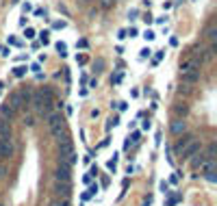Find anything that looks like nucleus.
<instances>
[{
    "instance_id": "nucleus-1",
    "label": "nucleus",
    "mask_w": 217,
    "mask_h": 206,
    "mask_svg": "<svg viewBox=\"0 0 217 206\" xmlns=\"http://www.w3.org/2000/svg\"><path fill=\"white\" fill-rule=\"evenodd\" d=\"M31 104H35V109H37L39 115H48V113H52L50 109H52V104H54V96H52L50 89H42L39 93H35V96L31 98Z\"/></svg>"
},
{
    "instance_id": "nucleus-2",
    "label": "nucleus",
    "mask_w": 217,
    "mask_h": 206,
    "mask_svg": "<svg viewBox=\"0 0 217 206\" xmlns=\"http://www.w3.org/2000/svg\"><path fill=\"white\" fill-rule=\"evenodd\" d=\"M46 126H48L50 137H54V139H61L63 132H65V120H63L61 113H48L46 115Z\"/></svg>"
},
{
    "instance_id": "nucleus-3",
    "label": "nucleus",
    "mask_w": 217,
    "mask_h": 206,
    "mask_svg": "<svg viewBox=\"0 0 217 206\" xmlns=\"http://www.w3.org/2000/svg\"><path fill=\"white\" fill-rule=\"evenodd\" d=\"M59 159L67 161L70 165L76 163V152H74V143H72V139H67V137L61 139V143H59Z\"/></svg>"
},
{
    "instance_id": "nucleus-4",
    "label": "nucleus",
    "mask_w": 217,
    "mask_h": 206,
    "mask_svg": "<svg viewBox=\"0 0 217 206\" xmlns=\"http://www.w3.org/2000/svg\"><path fill=\"white\" fill-rule=\"evenodd\" d=\"M200 67L202 63L193 54H187L185 59H180V74H193V72H200Z\"/></svg>"
},
{
    "instance_id": "nucleus-5",
    "label": "nucleus",
    "mask_w": 217,
    "mask_h": 206,
    "mask_svg": "<svg viewBox=\"0 0 217 206\" xmlns=\"http://www.w3.org/2000/svg\"><path fill=\"white\" fill-rule=\"evenodd\" d=\"M70 176H72V165L63 159H59V165H57V171H54V180L59 182H70Z\"/></svg>"
},
{
    "instance_id": "nucleus-6",
    "label": "nucleus",
    "mask_w": 217,
    "mask_h": 206,
    "mask_svg": "<svg viewBox=\"0 0 217 206\" xmlns=\"http://www.w3.org/2000/svg\"><path fill=\"white\" fill-rule=\"evenodd\" d=\"M13 154H15L13 141L11 139H0V161H9Z\"/></svg>"
},
{
    "instance_id": "nucleus-7",
    "label": "nucleus",
    "mask_w": 217,
    "mask_h": 206,
    "mask_svg": "<svg viewBox=\"0 0 217 206\" xmlns=\"http://www.w3.org/2000/svg\"><path fill=\"white\" fill-rule=\"evenodd\" d=\"M200 150H202V143H200L198 139H193V141H191V143H189V145H187V148H185V150L180 152V159L189 161V159H193V156H195V154H198Z\"/></svg>"
},
{
    "instance_id": "nucleus-8",
    "label": "nucleus",
    "mask_w": 217,
    "mask_h": 206,
    "mask_svg": "<svg viewBox=\"0 0 217 206\" xmlns=\"http://www.w3.org/2000/svg\"><path fill=\"white\" fill-rule=\"evenodd\" d=\"M193 139H195L193 135H187V132H185V135H180V139H178V143L174 145V152H176V154L180 156V152H182V150H185V148H187V145H189V143H191Z\"/></svg>"
},
{
    "instance_id": "nucleus-9",
    "label": "nucleus",
    "mask_w": 217,
    "mask_h": 206,
    "mask_svg": "<svg viewBox=\"0 0 217 206\" xmlns=\"http://www.w3.org/2000/svg\"><path fill=\"white\" fill-rule=\"evenodd\" d=\"M170 130H172L176 137H180V135L187 132V122H185L182 117H176V120L172 122V126H170Z\"/></svg>"
},
{
    "instance_id": "nucleus-10",
    "label": "nucleus",
    "mask_w": 217,
    "mask_h": 206,
    "mask_svg": "<svg viewBox=\"0 0 217 206\" xmlns=\"http://www.w3.org/2000/svg\"><path fill=\"white\" fill-rule=\"evenodd\" d=\"M70 191H72V187H70V182H54V193L59 195V198H67L70 195Z\"/></svg>"
},
{
    "instance_id": "nucleus-11",
    "label": "nucleus",
    "mask_w": 217,
    "mask_h": 206,
    "mask_svg": "<svg viewBox=\"0 0 217 206\" xmlns=\"http://www.w3.org/2000/svg\"><path fill=\"white\" fill-rule=\"evenodd\" d=\"M172 111H174L176 117H182V120H185V115L189 113V104H187V102H176Z\"/></svg>"
},
{
    "instance_id": "nucleus-12",
    "label": "nucleus",
    "mask_w": 217,
    "mask_h": 206,
    "mask_svg": "<svg viewBox=\"0 0 217 206\" xmlns=\"http://www.w3.org/2000/svg\"><path fill=\"white\" fill-rule=\"evenodd\" d=\"M215 159H209V156H206V159H204V161H202V165H200V171H202V174H211V171H215Z\"/></svg>"
},
{
    "instance_id": "nucleus-13",
    "label": "nucleus",
    "mask_w": 217,
    "mask_h": 206,
    "mask_svg": "<svg viewBox=\"0 0 217 206\" xmlns=\"http://www.w3.org/2000/svg\"><path fill=\"white\" fill-rule=\"evenodd\" d=\"M0 139H11V124L0 120Z\"/></svg>"
},
{
    "instance_id": "nucleus-14",
    "label": "nucleus",
    "mask_w": 217,
    "mask_h": 206,
    "mask_svg": "<svg viewBox=\"0 0 217 206\" xmlns=\"http://www.w3.org/2000/svg\"><path fill=\"white\" fill-rule=\"evenodd\" d=\"M180 78L185 85H195V82L200 81V72H193V74H180Z\"/></svg>"
},
{
    "instance_id": "nucleus-15",
    "label": "nucleus",
    "mask_w": 217,
    "mask_h": 206,
    "mask_svg": "<svg viewBox=\"0 0 217 206\" xmlns=\"http://www.w3.org/2000/svg\"><path fill=\"white\" fill-rule=\"evenodd\" d=\"M26 72H28V67H26V65H17V67H13V76H15V78L26 76Z\"/></svg>"
},
{
    "instance_id": "nucleus-16",
    "label": "nucleus",
    "mask_w": 217,
    "mask_h": 206,
    "mask_svg": "<svg viewBox=\"0 0 217 206\" xmlns=\"http://www.w3.org/2000/svg\"><path fill=\"white\" fill-rule=\"evenodd\" d=\"M54 48H57V52H59L61 56H65V54H67V43H65V41H57V43H54Z\"/></svg>"
},
{
    "instance_id": "nucleus-17",
    "label": "nucleus",
    "mask_w": 217,
    "mask_h": 206,
    "mask_svg": "<svg viewBox=\"0 0 217 206\" xmlns=\"http://www.w3.org/2000/svg\"><path fill=\"white\" fill-rule=\"evenodd\" d=\"M195 156H198V159H189V161H191V167H200V165H202V161L206 159V154H202V152H198Z\"/></svg>"
},
{
    "instance_id": "nucleus-18",
    "label": "nucleus",
    "mask_w": 217,
    "mask_h": 206,
    "mask_svg": "<svg viewBox=\"0 0 217 206\" xmlns=\"http://www.w3.org/2000/svg\"><path fill=\"white\" fill-rule=\"evenodd\" d=\"M113 4H115V0H100V9H104V11L113 9Z\"/></svg>"
},
{
    "instance_id": "nucleus-19",
    "label": "nucleus",
    "mask_w": 217,
    "mask_h": 206,
    "mask_svg": "<svg viewBox=\"0 0 217 206\" xmlns=\"http://www.w3.org/2000/svg\"><path fill=\"white\" fill-rule=\"evenodd\" d=\"M24 126H26V128H33V126H35V117H33V115H24Z\"/></svg>"
},
{
    "instance_id": "nucleus-20",
    "label": "nucleus",
    "mask_w": 217,
    "mask_h": 206,
    "mask_svg": "<svg viewBox=\"0 0 217 206\" xmlns=\"http://www.w3.org/2000/svg\"><path fill=\"white\" fill-rule=\"evenodd\" d=\"M0 113H2V117H9V120L13 117V109H11V106H2Z\"/></svg>"
},
{
    "instance_id": "nucleus-21",
    "label": "nucleus",
    "mask_w": 217,
    "mask_h": 206,
    "mask_svg": "<svg viewBox=\"0 0 217 206\" xmlns=\"http://www.w3.org/2000/svg\"><path fill=\"white\" fill-rule=\"evenodd\" d=\"M50 206H70V200H67V198H63V200L59 198V200H54V202H50Z\"/></svg>"
},
{
    "instance_id": "nucleus-22",
    "label": "nucleus",
    "mask_w": 217,
    "mask_h": 206,
    "mask_svg": "<svg viewBox=\"0 0 217 206\" xmlns=\"http://www.w3.org/2000/svg\"><path fill=\"white\" fill-rule=\"evenodd\" d=\"M35 35H37V33H35V28L26 26V31H24V37H26V39H35Z\"/></svg>"
},
{
    "instance_id": "nucleus-23",
    "label": "nucleus",
    "mask_w": 217,
    "mask_h": 206,
    "mask_svg": "<svg viewBox=\"0 0 217 206\" xmlns=\"http://www.w3.org/2000/svg\"><path fill=\"white\" fill-rule=\"evenodd\" d=\"M102 67H104V61H102V59H96V61H93V70H96V72H102Z\"/></svg>"
},
{
    "instance_id": "nucleus-24",
    "label": "nucleus",
    "mask_w": 217,
    "mask_h": 206,
    "mask_svg": "<svg viewBox=\"0 0 217 206\" xmlns=\"http://www.w3.org/2000/svg\"><path fill=\"white\" fill-rule=\"evenodd\" d=\"M154 37H156V35H154V31H150V28H148V31L143 33V39H145V41H152Z\"/></svg>"
},
{
    "instance_id": "nucleus-25",
    "label": "nucleus",
    "mask_w": 217,
    "mask_h": 206,
    "mask_svg": "<svg viewBox=\"0 0 217 206\" xmlns=\"http://www.w3.org/2000/svg\"><path fill=\"white\" fill-rule=\"evenodd\" d=\"M150 54H152V50H150V48H143V50H141V54H139V59L143 61V59H148Z\"/></svg>"
},
{
    "instance_id": "nucleus-26",
    "label": "nucleus",
    "mask_w": 217,
    "mask_h": 206,
    "mask_svg": "<svg viewBox=\"0 0 217 206\" xmlns=\"http://www.w3.org/2000/svg\"><path fill=\"white\" fill-rule=\"evenodd\" d=\"M87 61H89V59H87V54H78V56H76V63H78V65H85Z\"/></svg>"
},
{
    "instance_id": "nucleus-27",
    "label": "nucleus",
    "mask_w": 217,
    "mask_h": 206,
    "mask_svg": "<svg viewBox=\"0 0 217 206\" xmlns=\"http://www.w3.org/2000/svg\"><path fill=\"white\" fill-rule=\"evenodd\" d=\"M163 54H165V52H156V54H154V59H152V65H159V61L163 59Z\"/></svg>"
},
{
    "instance_id": "nucleus-28",
    "label": "nucleus",
    "mask_w": 217,
    "mask_h": 206,
    "mask_svg": "<svg viewBox=\"0 0 217 206\" xmlns=\"http://www.w3.org/2000/svg\"><path fill=\"white\" fill-rule=\"evenodd\" d=\"M39 35H42V43H43V46H46V43H50V37H48L50 33H48V31H43V33H39Z\"/></svg>"
},
{
    "instance_id": "nucleus-29",
    "label": "nucleus",
    "mask_w": 217,
    "mask_h": 206,
    "mask_svg": "<svg viewBox=\"0 0 217 206\" xmlns=\"http://www.w3.org/2000/svg\"><path fill=\"white\" fill-rule=\"evenodd\" d=\"M98 191H100V187H98V184H91V187H89V193H87V195H96Z\"/></svg>"
},
{
    "instance_id": "nucleus-30",
    "label": "nucleus",
    "mask_w": 217,
    "mask_h": 206,
    "mask_svg": "<svg viewBox=\"0 0 217 206\" xmlns=\"http://www.w3.org/2000/svg\"><path fill=\"white\" fill-rule=\"evenodd\" d=\"M204 176H206V180H209V182H215V180H217L215 171H211V174H204Z\"/></svg>"
},
{
    "instance_id": "nucleus-31",
    "label": "nucleus",
    "mask_w": 217,
    "mask_h": 206,
    "mask_svg": "<svg viewBox=\"0 0 217 206\" xmlns=\"http://www.w3.org/2000/svg\"><path fill=\"white\" fill-rule=\"evenodd\" d=\"M106 167H109V171H115V159H113V161H109Z\"/></svg>"
},
{
    "instance_id": "nucleus-32",
    "label": "nucleus",
    "mask_w": 217,
    "mask_h": 206,
    "mask_svg": "<svg viewBox=\"0 0 217 206\" xmlns=\"http://www.w3.org/2000/svg\"><path fill=\"white\" fill-rule=\"evenodd\" d=\"M22 9H24V13H26V11H33V7H31V2H24V4H22Z\"/></svg>"
},
{
    "instance_id": "nucleus-33",
    "label": "nucleus",
    "mask_w": 217,
    "mask_h": 206,
    "mask_svg": "<svg viewBox=\"0 0 217 206\" xmlns=\"http://www.w3.org/2000/svg\"><path fill=\"white\" fill-rule=\"evenodd\" d=\"M89 176H98V165H91V171H89Z\"/></svg>"
},
{
    "instance_id": "nucleus-34",
    "label": "nucleus",
    "mask_w": 217,
    "mask_h": 206,
    "mask_svg": "<svg viewBox=\"0 0 217 206\" xmlns=\"http://www.w3.org/2000/svg\"><path fill=\"white\" fill-rule=\"evenodd\" d=\"M126 37H128V35H126V31H120V33H117V39H120V41L126 39Z\"/></svg>"
},
{
    "instance_id": "nucleus-35",
    "label": "nucleus",
    "mask_w": 217,
    "mask_h": 206,
    "mask_svg": "<svg viewBox=\"0 0 217 206\" xmlns=\"http://www.w3.org/2000/svg\"><path fill=\"white\" fill-rule=\"evenodd\" d=\"M9 43H11V46H22V43L15 39V37H9Z\"/></svg>"
},
{
    "instance_id": "nucleus-36",
    "label": "nucleus",
    "mask_w": 217,
    "mask_h": 206,
    "mask_svg": "<svg viewBox=\"0 0 217 206\" xmlns=\"http://www.w3.org/2000/svg\"><path fill=\"white\" fill-rule=\"evenodd\" d=\"M78 46H81V48H89V41H87V39H81V41H78Z\"/></svg>"
},
{
    "instance_id": "nucleus-37",
    "label": "nucleus",
    "mask_w": 217,
    "mask_h": 206,
    "mask_svg": "<svg viewBox=\"0 0 217 206\" xmlns=\"http://www.w3.org/2000/svg\"><path fill=\"white\" fill-rule=\"evenodd\" d=\"M52 26H54V28H65V22H54Z\"/></svg>"
},
{
    "instance_id": "nucleus-38",
    "label": "nucleus",
    "mask_w": 217,
    "mask_h": 206,
    "mask_svg": "<svg viewBox=\"0 0 217 206\" xmlns=\"http://www.w3.org/2000/svg\"><path fill=\"white\" fill-rule=\"evenodd\" d=\"M161 191H163V193H165V195H167V193H170V191H167V182H161Z\"/></svg>"
},
{
    "instance_id": "nucleus-39",
    "label": "nucleus",
    "mask_w": 217,
    "mask_h": 206,
    "mask_svg": "<svg viewBox=\"0 0 217 206\" xmlns=\"http://www.w3.org/2000/svg\"><path fill=\"white\" fill-rule=\"evenodd\" d=\"M9 52H11L9 48H0V54H2V56H9Z\"/></svg>"
},
{
    "instance_id": "nucleus-40",
    "label": "nucleus",
    "mask_w": 217,
    "mask_h": 206,
    "mask_svg": "<svg viewBox=\"0 0 217 206\" xmlns=\"http://www.w3.org/2000/svg\"><path fill=\"white\" fill-rule=\"evenodd\" d=\"M89 87H91V89H96V87H98V81H96V78H93V81H89Z\"/></svg>"
},
{
    "instance_id": "nucleus-41",
    "label": "nucleus",
    "mask_w": 217,
    "mask_h": 206,
    "mask_svg": "<svg viewBox=\"0 0 217 206\" xmlns=\"http://www.w3.org/2000/svg\"><path fill=\"white\" fill-rule=\"evenodd\" d=\"M4 176H7V169H4V167H0V178H4Z\"/></svg>"
},
{
    "instance_id": "nucleus-42",
    "label": "nucleus",
    "mask_w": 217,
    "mask_h": 206,
    "mask_svg": "<svg viewBox=\"0 0 217 206\" xmlns=\"http://www.w3.org/2000/svg\"><path fill=\"white\" fill-rule=\"evenodd\" d=\"M2 87H4V82H0V93H2Z\"/></svg>"
},
{
    "instance_id": "nucleus-43",
    "label": "nucleus",
    "mask_w": 217,
    "mask_h": 206,
    "mask_svg": "<svg viewBox=\"0 0 217 206\" xmlns=\"http://www.w3.org/2000/svg\"><path fill=\"white\" fill-rule=\"evenodd\" d=\"M83 2H85V0H83Z\"/></svg>"
},
{
    "instance_id": "nucleus-44",
    "label": "nucleus",
    "mask_w": 217,
    "mask_h": 206,
    "mask_svg": "<svg viewBox=\"0 0 217 206\" xmlns=\"http://www.w3.org/2000/svg\"><path fill=\"white\" fill-rule=\"evenodd\" d=\"M0 206H2V204H0Z\"/></svg>"
}]
</instances>
